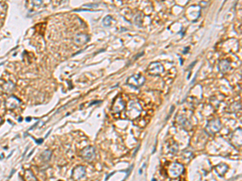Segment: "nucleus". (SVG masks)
Returning <instances> with one entry per match:
<instances>
[{"label": "nucleus", "instance_id": "a211bd4d", "mask_svg": "<svg viewBox=\"0 0 242 181\" xmlns=\"http://www.w3.org/2000/svg\"><path fill=\"white\" fill-rule=\"evenodd\" d=\"M1 121H2V119H1V118H0V122H1Z\"/></svg>", "mask_w": 242, "mask_h": 181}, {"label": "nucleus", "instance_id": "ddd939ff", "mask_svg": "<svg viewBox=\"0 0 242 181\" xmlns=\"http://www.w3.org/2000/svg\"><path fill=\"white\" fill-rule=\"evenodd\" d=\"M216 172L219 173V175L223 176V175L226 172V171L228 170V166L224 164V163H221V164H219V165H218L216 167Z\"/></svg>", "mask_w": 242, "mask_h": 181}, {"label": "nucleus", "instance_id": "f8f14e48", "mask_svg": "<svg viewBox=\"0 0 242 181\" xmlns=\"http://www.w3.org/2000/svg\"><path fill=\"white\" fill-rule=\"evenodd\" d=\"M219 69L221 70V72L224 73V72L228 71V69H229V67H230V64H229V62H228L227 60H221V61L219 62Z\"/></svg>", "mask_w": 242, "mask_h": 181}, {"label": "nucleus", "instance_id": "f03ea898", "mask_svg": "<svg viewBox=\"0 0 242 181\" xmlns=\"http://www.w3.org/2000/svg\"><path fill=\"white\" fill-rule=\"evenodd\" d=\"M145 81V78L140 74H134L128 78L127 84L133 89H138L143 85Z\"/></svg>", "mask_w": 242, "mask_h": 181}, {"label": "nucleus", "instance_id": "9d476101", "mask_svg": "<svg viewBox=\"0 0 242 181\" xmlns=\"http://www.w3.org/2000/svg\"><path fill=\"white\" fill-rule=\"evenodd\" d=\"M74 40L75 42V44H84L89 40V36L86 34L80 33V34H78L76 36L74 37Z\"/></svg>", "mask_w": 242, "mask_h": 181}, {"label": "nucleus", "instance_id": "4468645a", "mask_svg": "<svg viewBox=\"0 0 242 181\" xmlns=\"http://www.w3.org/2000/svg\"><path fill=\"white\" fill-rule=\"evenodd\" d=\"M51 156H52V152L50 151H44L41 155V158L44 161H48L50 159Z\"/></svg>", "mask_w": 242, "mask_h": 181}, {"label": "nucleus", "instance_id": "6ab92c4d", "mask_svg": "<svg viewBox=\"0 0 242 181\" xmlns=\"http://www.w3.org/2000/svg\"><path fill=\"white\" fill-rule=\"evenodd\" d=\"M0 103H1V102H0Z\"/></svg>", "mask_w": 242, "mask_h": 181}, {"label": "nucleus", "instance_id": "423d86ee", "mask_svg": "<svg viewBox=\"0 0 242 181\" xmlns=\"http://www.w3.org/2000/svg\"><path fill=\"white\" fill-rule=\"evenodd\" d=\"M221 127V123L219 119H214L209 121L207 126V131L210 134H215L219 131Z\"/></svg>", "mask_w": 242, "mask_h": 181}, {"label": "nucleus", "instance_id": "39448f33", "mask_svg": "<svg viewBox=\"0 0 242 181\" xmlns=\"http://www.w3.org/2000/svg\"><path fill=\"white\" fill-rule=\"evenodd\" d=\"M164 68L161 65V63L159 62H154L150 64V65L148 67V73L151 75L154 76H158L160 74H161V73L163 72Z\"/></svg>", "mask_w": 242, "mask_h": 181}, {"label": "nucleus", "instance_id": "dca6fc26", "mask_svg": "<svg viewBox=\"0 0 242 181\" xmlns=\"http://www.w3.org/2000/svg\"><path fill=\"white\" fill-rule=\"evenodd\" d=\"M111 17L110 15H107L104 18L103 23V24L105 26H109L111 24Z\"/></svg>", "mask_w": 242, "mask_h": 181}, {"label": "nucleus", "instance_id": "9b49d317", "mask_svg": "<svg viewBox=\"0 0 242 181\" xmlns=\"http://www.w3.org/2000/svg\"><path fill=\"white\" fill-rule=\"evenodd\" d=\"M15 87H16V85H15L14 83L12 82V81H8V82L4 83V84L2 85V90H3L5 93H11V92L13 91Z\"/></svg>", "mask_w": 242, "mask_h": 181}, {"label": "nucleus", "instance_id": "7ed1b4c3", "mask_svg": "<svg viewBox=\"0 0 242 181\" xmlns=\"http://www.w3.org/2000/svg\"><path fill=\"white\" fill-rule=\"evenodd\" d=\"M184 172V167L181 163H171L168 168L169 176L172 178H177L182 175Z\"/></svg>", "mask_w": 242, "mask_h": 181}, {"label": "nucleus", "instance_id": "1a4fd4ad", "mask_svg": "<svg viewBox=\"0 0 242 181\" xmlns=\"http://www.w3.org/2000/svg\"><path fill=\"white\" fill-rule=\"evenodd\" d=\"M19 106V100L14 96L10 97L6 101V106L9 110L15 109V108L18 107Z\"/></svg>", "mask_w": 242, "mask_h": 181}, {"label": "nucleus", "instance_id": "f3484780", "mask_svg": "<svg viewBox=\"0 0 242 181\" xmlns=\"http://www.w3.org/2000/svg\"><path fill=\"white\" fill-rule=\"evenodd\" d=\"M32 4L34 5V6H36V7H40L42 4L43 1L42 0H32Z\"/></svg>", "mask_w": 242, "mask_h": 181}, {"label": "nucleus", "instance_id": "0eeeda50", "mask_svg": "<svg viewBox=\"0 0 242 181\" xmlns=\"http://www.w3.org/2000/svg\"><path fill=\"white\" fill-rule=\"evenodd\" d=\"M83 159H85L86 160H92L93 159L95 158V148L93 147H86V148L82 151L81 153Z\"/></svg>", "mask_w": 242, "mask_h": 181}, {"label": "nucleus", "instance_id": "2eb2a0df", "mask_svg": "<svg viewBox=\"0 0 242 181\" xmlns=\"http://www.w3.org/2000/svg\"><path fill=\"white\" fill-rule=\"evenodd\" d=\"M25 178L27 180H32V179H33V180H37V178L33 176L32 172H31V171H29V170L26 171Z\"/></svg>", "mask_w": 242, "mask_h": 181}, {"label": "nucleus", "instance_id": "f257e3e1", "mask_svg": "<svg viewBox=\"0 0 242 181\" xmlns=\"http://www.w3.org/2000/svg\"><path fill=\"white\" fill-rule=\"evenodd\" d=\"M141 111H142V107L141 104L133 101L131 103H129L128 108L126 110V114L130 119L133 120L140 116Z\"/></svg>", "mask_w": 242, "mask_h": 181}, {"label": "nucleus", "instance_id": "20e7f679", "mask_svg": "<svg viewBox=\"0 0 242 181\" xmlns=\"http://www.w3.org/2000/svg\"><path fill=\"white\" fill-rule=\"evenodd\" d=\"M125 107H126V104L124 101L122 97H118L117 98H115V101L113 103L111 111L115 114H120V112H122L123 110H125Z\"/></svg>", "mask_w": 242, "mask_h": 181}, {"label": "nucleus", "instance_id": "6e6552de", "mask_svg": "<svg viewBox=\"0 0 242 181\" xmlns=\"http://www.w3.org/2000/svg\"><path fill=\"white\" fill-rule=\"evenodd\" d=\"M86 174L85 167L82 166H79L76 167L72 172V179H79L82 178Z\"/></svg>", "mask_w": 242, "mask_h": 181}]
</instances>
